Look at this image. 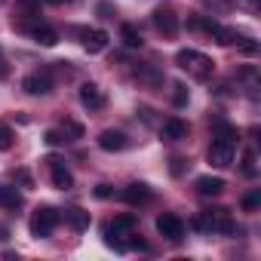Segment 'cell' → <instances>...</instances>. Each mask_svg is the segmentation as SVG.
Wrapping results in <instances>:
<instances>
[{
  "label": "cell",
  "mask_w": 261,
  "mask_h": 261,
  "mask_svg": "<svg viewBox=\"0 0 261 261\" xmlns=\"http://www.w3.org/2000/svg\"><path fill=\"white\" fill-rule=\"evenodd\" d=\"M129 142H126V136L120 133V129H105V133L98 136V148L101 151H108V154H114V151H123Z\"/></svg>",
  "instance_id": "obj_12"
},
{
  "label": "cell",
  "mask_w": 261,
  "mask_h": 261,
  "mask_svg": "<svg viewBox=\"0 0 261 261\" xmlns=\"http://www.w3.org/2000/svg\"><path fill=\"white\" fill-rule=\"evenodd\" d=\"M243 175L255 178V154H252V151H249V154L243 157Z\"/></svg>",
  "instance_id": "obj_23"
},
{
  "label": "cell",
  "mask_w": 261,
  "mask_h": 261,
  "mask_svg": "<svg viewBox=\"0 0 261 261\" xmlns=\"http://www.w3.org/2000/svg\"><path fill=\"white\" fill-rule=\"evenodd\" d=\"M80 40H83V49L86 53H101V49H108V34L101 31V28H83L80 31Z\"/></svg>",
  "instance_id": "obj_10"
},
{
  "label": "cell",
  "mask_w": 261,
  "mask_h": 261,
  "mask_svg": "<svg viewBox=\"0 0 261 261\" xmlns=\"http://www.w3.org/2000/svg\"><path fill=\"white\" fill-rule=\"evenodd\" d=\"M206 157H209V163H212L215 169H227V166L233 163V157H237V142L227 139V136H215Z\"/></svg>",
  "instance_id": "obj_3"
},
{
  "label": "cell",
  "mask_w": 261,
  "mask_h": 261,
  "mask_svg": "<svg viewBox=\"0 0 261 261\" xmlns=\"http://www.w3.org/2000/svg\"><path fill=\"white\" fill-rule=\"evenodd\" d=\"M191 224L197 230H206V233H237L240 230L233 224V218L227 215V209H203Z\"/></svg>",
  "instance_id": "obj_1"
},
{
  "label": "cell",
  "mask_w": 261,
  "mask_h": 261,
  "mask_svg": "<svg viewBox=\"0 0 261 261\" xmlns=\"http://www.w3.org/2000/svg\"><path fill=\"white\" fill-rule=\"evenodd\" d=\"M10 240V227L7 224H0V243H7Z\"/></svg>",
  "instance_id": "obj_29"
},
{
  "label": "cell",
  "mask_w": 261,
  "mask_h": 261,
  "mask_svg": "<svg viewBox=\"0 0 261 261\" xmlns=\"http://www.w3.org/2000/svg\"><path fill=\"white\" fill-rule=\"evenodd\" d=\"M157 230H160V237H166L169 243H181V240H185V221H181L178 215H172V212L157 215Z\"/></svg>",
  "instance_id": "obj_6"
},
{
  "label": "cell",
  "mask_w": 261,
  "mask_h": 261,
  "mask_svg": "<svg viewBox=\"0 0 261 261\" xmlns=\"http://www.w3.org/2000/svg\"><path fill=\"white\" fill-rule=\"evenodd\" d=\"M46 166H49L53 185H56L59 191H71V188H74V175H71V169L65 166V160H62V157L49 154V157H46Z\"/></svg>",
  "instance_id": "obj_7"
},
{
  "label": "cell",
  "mask_w": 261,
  "mask_h": 261,
  "mask_svg": "<svg viewBox=\"0 0 261 261\" xmlns=\"http://www.w3.org/2000/svg\"><path fill=\"white\" fill-rule=\"evenodd\" d=\"M65 221H68L74 230H86V227H89V212H83L80 206H74V209L65 212Z\"/></svg>",
  "instance_id": "obj_17"
},
{
  "label": "cell",
  "mask_w": 261,
  "mask_h": 261,
  "mask_svg": "<svg viewBox=\"0 0 261 261\" xmlns=\"http://www.w3.org/2000/svg\"><path fill=\"white\" fill-rule=\"evenodd\" d=\"M258 203H261V197H258V194H246V197H243V209H249V212H252V209H258Z\"/></svg>",
  "instance_id": "obj_26"
},
{
  "label": "cell",
  "mask_w": 261,
  "mask_h": 261,
  "mask_svg": "<svg viewBox=\"0 0 261 261\" xmlns=\"http://www.w3.org/2000/svg\"><path fill=\"white\" fill-rule=\"evenodd\" d=\"M62 133H65V139L71 136V139H83V126L77 123V120H65L62 123Z\"/></svg>",
  "instance_id": "obj_20"
},
{
  "label": "cell",
  "mask_w": 261,
  "mask_h": 261,
  "mask_svg": "<svg viewBox=\"0 0 261 261\" xmlns=\"http://www.w3.org/2000/svg\"><path fill=\"white\" fill-rule=\"evenodd\" d=\"M95 197H101V200L111 197V185H98V188H95Z\"/></svg>",
  "instance_id": "obj_28"
},
{
  "label": "cell",
  "mask_w": 261,
  "mask_h": 261,
  "mask_svg": "<svg viewBox=\"0 0 261 261\" xmlns=\"http://www.w3.org/2000/svg\"><path fill=\"white\" fill-rule=\"evenodd\" d=\"M31 37H34V43H40V46H56V43H59V34H56L49 25H34V28H31Z\"/></svg>",
  "instance_id": "obj_16"
},
{
  "label": "cell",
  "mask_w": 261,
  "mask_h": 261,
  "mask_svg": "<svg viewBox=\"0 0 261 261\" xmlns=\"http://www.w3.org/2000/svg\"><path fill=\"white\" fill-rule=\"evenodd\" d=\"M194 185H197V194H203V197H218L224 191V181L218 175H200Z\"/></svg>",
  "instance_id": "obj_14"
},
{
  "label": "cell",
  "mask_w": 261,
  "mask_h": 261,
  "mask_svg": "<svg viewBox=\"0 0 261 261\" xmlns=\"http://www.w3.org/2000/svg\"><path fill=\"white\" fill-rule=\"evenodd\" d=\"M22 89H25L28 95H49V92H53V77H49V71L28 74V77L22 80Z\"/></svg>",
  "instance_id": "obj_8"
},
{
  "label": "cell",
  "mask_w": 261,
  "mask_h": 261,
  "mask_svg": "<svg viewBox=\"0 0 261 261\" xmlns=\"http://www.w3.org/2000/svg\"><path fill=\"white\" fill-rule=\"evenodd\" d=\"M80 101H83V108H89V111L105 108V95H101V89H98L95 83H83V86H80Z\"/></svg>",
  "instance_id": "obj_13"
},
{
  "label": "cell",
  "mask_w": 261,
  "mask_h": 261,
  "mask_svg": "<svg viewBox=\"0 0 261 261\" xmlns=\"http://www.w3.org/2000/svg\"><path fill=\"white\" fill-rule=\"evenodd\" d=\"M151 22H154V28H157L163 37H175V34H178V16H175V10H172L169 4L157 7V10L151 13Z\"/></svg>",
  "instance_id": "obj_5"
},
{
  "label": "cell",
  "mask_w": 261,
  "mask_h": 261,
  "mask_svg": "<svg viewBox=\"0 0 261 261\" xmlns=\"http://www.w3.org/2000/svg\"><path fill=\"white\" fill-rule=\"evenodd\" d=\"M46 4H53V7H65V4H71V0H46Z\"/></svg>",
  "instance_id": "obj_31"
},
{
  "label": "cell",
  "mask_w": 261,
  "mask_h": 261,
  "mask_svg": "<svg viewBox=\"0 0 261 261\" xmlns=\"http://www.w3.org/2000/svg\"><path fill=\"white\" fill-rule=\"evenodd\" d=\"M188 98H191V95H188V86H185V83H172V105H175V108H185Z\"/></svg>",
  "instance_id": "obj_19"
},
{
  "label": "cell",
  "mask_w": 261,
  "mask_h": 261,
  "mask_svg": "<svg viewBox=\"0 0 261 261\" xmlns=\"http://www.w3.org/2000/svg\"><path fill=\"white\" fill-rule=\"evenodd\" d=\"M0 74H4V62H0Z\"/></svg>",
  "instance_id": "obj_32"
},
{
  "label": "cell",
  "mask_w": 261,
  "mask_h": 261,
  "mask_svg": "<svg viewBox=\"0 0 261 261\" xmlns=\"http://www.w3.org/2000/svg\"><path fill=\"white\" fill-rule=\"evenodd\" d=\"M160 139H163V142H181V139H188V123L178 120V117L166 120V123L160 126Z\"/></svg>",
  "instance_id": "obj_11"
},
{
  "label": "cell",
  "mask_w": 261,
  "mask_h": 261,
  "mask_svg": "<svg viewBox=\"0 0 261 261\" xmlns=\"http://www.w3.org/2000/svg\"><path fill=\"white\" fill-rule=\"evenodd\" d=\"M13 178H19L22 185H31V175H28L25 169H16V172H13Z\"/></svg>",
  "instance_id": "obj_27"
},
{
  "label": "cell",
  "mask_w": 261,
  "mask_h": 261,
  "mask_svg": "<svg viewBox=\"0 0 261 261\" xmlns=\"http://www.w3.org/2000/svg\"><path fill=\"white\" fill-rule=\"evenodd\" d=\"M56 224H59V212L53 206H37L34 215H31V221H28L31 237H37V240H46L56 230Z\"/></svg>",
  "instance_id": "obj_4"
},
{
  "label": "cell",
  "mask_w": 261,
  "mask_h": 261,
  "mask_svg": "<svg viewBox=\"0 0 261 261\" xmlns=\"http://www.w3.org/2000/svg\"><path fill=\"white\" fill-rule=\"evenodd\" d=\"M175 65H178L181 71H188L194 80H209V77H212V71H215L212 59H209V56H203V53H197V49H178Z\"/></svg>",
  "instance_id": "obj_2"
},
{
  "label": "cell",
  "mask_w": 261,
  "mask_h": 261,
  "mask_svg": "<svg viewBox=\"0 0 261 261\" xmlns=\"http://www.w3.org/2000/svg\"><path fill=\"white\" fill-rule=\"evenodd\" d=\"M123 200H126L129 206H148V203L154 200V191H151L145 181H133V185L123 191Z\"/></svg>",
  "instance_id": "obj_9"
},
{
  "label": "cell",
  "mask_w": 261,
  "mask_h": 261,
  "mask_svg": "<svg viewBox=\"0 0 261 261\" xmlns=\"http://www.w3.org/2000/svg\"><path fill=\"white\" fill-rule=\"evenodd\" d=\"M22 7H28V10H34V7H40V0H19Z\"/></svg>",
  "instance_id": "obj_30"
},
{
  "label": "cell",
  "mask_w": 261,
  "mask_h": 261,
  "mask_svg": "<svg viewBox=\"0 0 261 261\" xmlns=\"http://www.w3.org/2000/svg\"><path fill=\"white\" fill-rule=\"evenodd\" d=\"M46 145H62L65 142V133H62V129H46Z\"/></svg>",
  "instance_id": "obj_25"
},
{
  "label": "cell",
  "mask_w": 261,
  "mask_h": 261,
  "mask_svg": "<svg viewBox=\"0 0 261 261\" xmlns=\"http://www.w3.org/2000/svg\"><path fill=\"white\" fill-rule=\"evenodd\" d=\"M185 169H188V160H185V157H172V160H169V172H172V175H181Z\"/></svg>",
  "instance_id": "obj_24"
},
{
  "label": "cell",
  "mask_w": 261,
  "mask_h": 261,
  "mask_svg": "<svg viewBox=\"0 0 261 261\" xmlns=\"http://www.w3.org/2000/svg\"><path fill=\"white\" fill-rule=\"evenodd\" d=\"M120 37H123V43H126L129 49H139V46L145 43V40H142V31H139L136 25H123V28H120Z\"/></svg>",
  "instance_id": "obj_18"
},
{
  "label": "cell",
  "mask_w": 261,
  "mask_h": 261,
  "mask_svg": "<svg viewBox=\"0 0 261 261\" xmlns=\"http://www.w3.org/2000/svg\"><path fill=\"white\" fill-rule=\"evenodd\" d=\"M0 209H22V194L10 185H0Z\"/></svg>",
  "instance_id": "obj_15"
},
{
  "label": "cell",
  "mask_w": 261,
  "mask_h": 261,
  "mask_svg": "<svg viewBox=\"0 0 261 261\" xmlns=\"http://www.w3.org/2000/svg\"><path fill=\"white\" fill-rule=\"evenodd\" d=\"M13 148V129L7 123H0V151H10Z\"/></svg>",
  "instance_id": "obj_21"
},
{
  "label": "cell",
  "mask_w": 261,
  "mask_h": 261,
  "mask_svg": "<svg viewBox=\"0 0 261 261\" xmlns=\"http://www.w3.org/2000/svg\"><path fill=\"white\" fill-rule=\"evenodd\" d=\"M237 46H240L246 56H255V53H258V43H255L252 37H240V43H237Z\"/></svg>",
  "instance_id": "obj_22"
}]
</instances>
